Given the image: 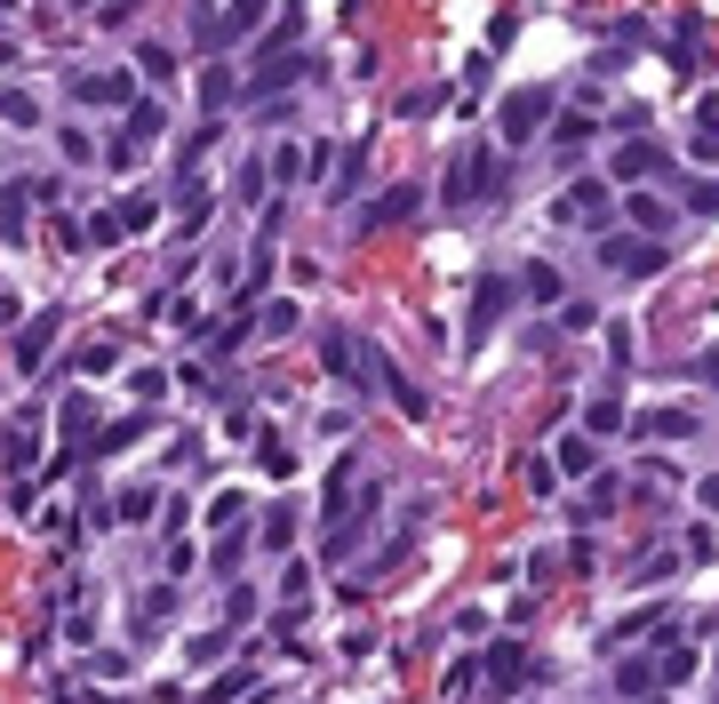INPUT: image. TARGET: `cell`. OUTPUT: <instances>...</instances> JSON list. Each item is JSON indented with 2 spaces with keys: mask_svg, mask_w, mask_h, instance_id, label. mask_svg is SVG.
<instances>
[{
  "mask_svg": "<svg viewBox=\"0 0 719 704\" xmlns=\"http://www.w3.org/2000/svg\"><path fill=\"white\" fill-rule=\"evenodd\" d=\"M256 617V592L249 585H224V624H249Z\"/></svg>",
  "mask_w": 719,
  "mask_h": 704,
  "instance_id": "obj_29",
  "label": "cell"
},
{
  "mask_svg": "<svg viewBox=\"0 0 719 704\" xmlns=\"http://www.w3.org/2000/svg\"><path fill=\"white\" fill-rule=\"evenodd\" d=\"M543 120H552V96H543V88H520V96H504V113H496L504 145H528Z\"/></svg>",
  "mask_w": 719,
  "mask_h": 704,
  "instance_id": "obj_6",
  "label": "cell"
},
{
  "mask_svg": "<svg viewBox=\"0 0 719 704\" xmlns=\"http://www.w3.org/2000/svg\"><path fill=\"white\" fill-rule=\"evenodd\" d=\"M639 704H664V696H639Z\"/></svg>",
  "mask_w": 719,
  "mask_h": 704,
  "instance_id": "obj_47",
  "label": "cell"
},
{
  "mask_svg": "<svg viewBox=\"0 0 719 704\" xmlns=\"http://www.w3.org/2000/svg\"><path fill=\"white\" fill-rule=\"evenodd\" d=\"M0 120H9V128H41V105H32L24 88H0Z\"/></svg>",
  "mask_w": 719,
  "mask_h": 704,
  "instance_id": "obj_22",
  "label": "cell"
},
{
  "mask_svg": "<svg viewBox=\"0 0 719 704\" xmlns=\"http://www.w3.org/2000/svg\"><path fill=\"white\" fill-rule=\"evenodd\" d=\"M64 337V313L49 305V313H32L24 328H17V368H24V377H41V360H49V345Z\"/></svg>",
  "mask_w": 719,
  "mask_h": 704,
  "instance_id": "obj_7",
  "label": "cell"
},
{
  "mask_svg": "<svg viewBox=\"0 0 719 704\" xmlns=\"http://www.w3.org/2000/svg\"><path fill=\"white\" fill-rule=\"evenodd\" d=\"M560 288H568V281L552 273V264H528V296H543V305H552V296H560Z\"/></svg>",
  "mask_w": 719,
  "mask_h": 704,
  "instance_id": "obj_31",
  "label": "cell"
},
{
  "mask_svg": "<svg viewBox=\"0 0 719 704\" xmlns=\"http://www.w3.org/2000/svg\"><path fill=\"white\" fill-rule=\"evenodd\" d=\"M688 377H704V385L719 392V353H696V360H688Z\"/></svg>",
  "mask_w": 719,
  "mask_h": 704,
  "instance_id": "obj_44",
  "label": "cell"
},
{
  "mask_svg": "<svg viewBox=\"0 0 719 704\" xmlns=\"http://www.w3.org/2000/svg\"><path fill=\"white\" fill-rule=\"evenodd\" d=\"M679 200H688V217H719V177H696Z\"/></svg>",
  "mask_w": 719,
  "mask_h": 704,
  "instance_id": "obj_25",
  "label": "cell"
},
{
  "mask_svg": "<svg viewBox=\"0 0 719 704\" xmlns=\"http://www.w3.org/2000/svg\"><path fill=\"white\" fill-rule=\"evenodd\" d=\"M200 105H209V113L232 105V73H224V64H209V81H200Z\"/></svg>",
  "mask_w": 719,
  "mask_h": 704,
  "instance_id": "obj_27",
  "label": "cell"
},
{
  "mask_svg": "<svg viewBox=\"0 0 719 704\" xmlns=\"http://www.w3.org/2000/svg\"><path fill=\"white\" fill-rule=\"evenodd\" d=\"M504 185H511V160H504V153H464L456 177H448V200H456V209H472V200H496Z\"/></svg>",
  "mask_w": 719,
  "mask_h": 704,
  "instance_id": "obj_1",
  "label": "cell"
},
{
  "mask_svg": "<svg viewBox=\"0 0 719 704\" xmlns=\"http://www.w3.org/2000/svg\"><path fill=\"white\" fill-rule=\"evenodd\" d=\"M56 704H96V689H64V696H56Z\"/></svg>",
  "mask_w": 719,
  "mask_h": 704,
  "instance_id": "obj_46",
  "label": "cell"
},
{
  "mask_svg": "<svg viewBox=\"0 0 719 704\" xmlns=\"http://www.w3.org/2000/svg\"><path fill=\"white\" fill-rule=\"evenodd\" d=\"M152 217H160V192H128L120 209H113V224H120V241H128V232H145Z\"/></svg>",
  "mask_w": 719,
  "mask_h": 704,
  "instance_id": "obj_17",
  "label": "cell"
},
{
  "mask_svg": "<svg viewBox=\"0 0 719 704\" xmlns=\"http://www.w3.org/2000/svg\"><path fill=\"white\" fill-rule=\"evenodd\" d=\"M656 169H664V153H656V145H624V153H615V177H624V185L656 177Z\"/></svg>",
  "mask_w": 719,
  "mask_h": 704,
  "instance_id": "obj_20",
  "label": "cell"
},
{
  "mask_svg": "<svg viewBox=\"0 0 719 704\" xmlns=\"http://www.w3.org/2000/svg\"><path fill=\"white\" fill-rule=\"evenodd\" d=\"M615 696H624V704L656 696V664H647V656H624V664H615Z\"/></svg>",
  "mask_w": 719,
  "mask_h": 704,
  "instance_id": "obj_15",
  "label": "cell"
},
{
  "mask_svg": "<svg viewBox=\"0 0 719 704\" xmlns=\"http://www.w3.org/2000/svg\"><path fill=\"white\" fill-rule=\"evenodd\" d=\"M160 513V488H128L120 496V521H152Z\"/></svg>",
  "mask_w": 719,
  "mask_h": 704,
  "instance_id": "obj_28",
  "label": "cell"
},
{
  "mask_svg": "<svg viewBox=\"0 0 719 704\" xmlns=\"http://www.w3.org/2000/svg\"><path fill=\"white\" fill-rule=\"evenodd\" d=\"M688 673H696V649H688V641H664V656H656V681H664V689H679Z\"/></svg>",
  "mask_w": 719,
  "mask_h": 704,
  "instance_id": "obj_21",
  "label": "cell"
},
{
  "mask_svg": "<svg viewBox=\"0 0 719 704\" xmlns=\"http://www.w3.org/2000/svg\"><path fill=\"white\" fill-rule=\"evenodd\" d=\"M600 264L615 281H647L664 273V241H639V232H615V241H600Z\"/></svg>",
  "mask_w": 719,
  "mask_h": 704,
  "instance_id": "obj_3",
  "label": "cell"
},
{
  "mask_svg": "<svg viewBox=\"0 0 719 704\" xmlns=\"http://www.w3.org/2000/svg\"><path fill=\"white\" fill-rule=\"evenodd\" d=\"M472 673L488 681V696H511V689H520V673H528V649H520V641H496L488 656L472 664Z\"/></svg>",
  "mask_w": 719,
  "mask_h": 704,
  "instance_id": "obj_10",
  "label": "cell"
},
{
  "mask_svg": "<svg viewBox=\"0 0 719 704\" xmlns=\"http://www.w3.org/2000/svg\"><path fill=\"white\" fill-rule=\"evenodd\" d=\"M73 105H88V113H136L145 96H136V73L105 64V73H81V81H73Z\"/></svg>",
  "mask_w": 719,
  "mask_h": 704,
  "instance_id": "obj_2",
  "label": "cell"
},
{
  "mask_svg": "<svg viewBox=\"0 0 719 704\" xmlns=\"http://www.w3.org/2000/svg\"><path fill=\"white\" fill-rule=\"evenodd\" d=\"M145 424H152V417H120V424L96 432V449H128V441H145Z\"/></svg>",
  "mask_w": 719,
  "mask_h": 704,
  "instance_id": "obj_26",
  "label": "cell"
},
{
  "mask_svg": "<svg viewBox=\"0 0 719 704\" xmlns=\"http://www.w3.org/2000/svg\"><path fill=\"white\" fill-rule=\"evenodd\" d=\"M632 417H624V400H615V392H600L592 400V409H584V441H600V432H624Z\"/></svg>",
  "mask_w": 719,
  "mask_h": 704,
  "instance_id": "obj_18",
  "label": "cell"
},
{
  "mask_svg": "<svg viewBox=\"0 0 719 704\" xmlns=\"http://www.w3.org/2000/svg\"><path fill=\"white\" fill-rule=\"evenodd\" d=\"M639 432H647V441H688L696 417L688 409H639Z\"/></svg>",
  "mask_w": 719,
  "mask_h": 704,
  "instance_id": "obj_14",
  "label": "cell"
},
{
  "mask_svg": "<svg viewBox=\"0 0 719 704\" xmlns=\"http://www.w3.org/2000/svg\"><path fill=\"white\" fill-rule=\"evenodd\" d=\"M224 641H232V624H224V632H200V641H192V664H216Z\"/></svg>",
  "mask_w": 719,
  "mask_h": 704,
  "instance_id": "obj_38",
  "label": "cell"
},
{
  "mask_svg": "<svg viewBox=\"0 0 719 704\" xmlns=\"http://www.w3.org/2000/svg\"><path fill=\"white\" fill-rule=\"evenodd\" d=\"M696 505H704V513H719V473H704V481H696Z\"/></svg>",
  "mask_w": 719,
  "mask_h": 704,
  "instance_id": "obj_45",
  "label": "cell"
},
{
  "mask_svg": "<svg viewBox=\"0 0 719 704\" xmlns=\"http://www.w3.org/2000/svg\"><path fill=\"white\" fill-rule=\"evenodd\" d=\"M232 345H249V321H224V328H209V353H232Z\"/></svg>",
  "mask_w": 719,
  "mask_h": 704,
  "instance_id": "obj_36",
  "label": "cell"
},
{
  "mask_svg": "<svg viewBox=\"0 0 719 704\" xmlns=\"http://www.w3.org/2000/svg\"><path fill=\"white\" fill-rule=\"evenodd\" d=\"M240 689H249V673H224V681H209V704H232Z\"/></svg>",
  "mask_w": 719,
  "mask_h": 704,
  "instance_id": "obj_43",
  "label": "cell"
},
{
  "mask_svg": "<svg viewBox=\"0 0 719 704\" xmlns=\"http://www.w3.org/2000/svg\"><path fill=\"white\" fill-rule=\"evenodd\" d=\"M32 232V185H9L0 192V241H24Z\"/></svg>",
  "mask_w": 719,
  "mask_h": 704,
  "instance_id": "obj_13",
  "label": "cell"
},
{
  "mask_svg": "<svg viewBox=\"0 0 719 704\" xmlns=\"http://www.w3.org/2000/svg\"><path fill=\"white\" fill-rule=\"evenodd\" d=\"M272 177L296 185V177H304V153H296V145H281V153H272Z\"/></svg>",
  "mask_w": 719,
  "mask_h": 704,
  "instance_id": "obj_39",
  "label": "cell"
},
{
  "mask_svg": "<svg viewBox=\"0 0 719 704\" xmlns=\"http://www.w3.org/2000/svg\"><path fill=\"white\" fill-rule=\"evenodd\" d=\"M376 377H384V392L400 400V409H408V417H424V392H416V385H408V377H400V368H392V360H384V368H376Z\"/></svg>",
  "mask_w": 719,
  "mask_h": 704,
  "instance_id": "obj_23",
  "label": "cell"
},
{
  "mask_svg": "<svg viewBox=\"0 0 719 704\" xmlns=\"http://www.w3.org/2000/svg\"><path fill=\"white\" fill-rule=\"evenodd\" d=\"M288 536H296L288 513H264V545H272V553H288Z\"/></svg>",
  "mask_w": 719,
  "mask_h": 704,
  "instance_id": "obj_37",
  "label": "cell"
},
{
  "mask_svg": "<svg viewBox=\"0 0 719 704\" xmlns=\"http://www.w3.org/2000/svg\"><path fill=\"white\" fill-rule=\"evenodd\" d=\"M607 200H615L607 177H575V185L552 200V224H600V217H607Z\"/></svg>",
  "mask_w": 719,
  "mask_h": 704,
  "instance_id": "obj_5",
  "label": "cell"
},
{
  "mask_svg": "<svg viewBox=\"0 0 719 704\" xmlns=\"http://www.w3.org/2000/svg\"><path fill=\"white\" fill-rule=\"evenodd\" d=\"M440 96H448V88H416V96H400V113L424 120V113H440Z\"/></svg>",
  "mask_w": 719,
  "mask_h": 704,
  "instance_id": "obj_34",
  "label": "cell"
},
{
  "mask_svg": "<svg viewBox=\"0 0 719 704\" xmlns=\"http://www.w3.org/2000/svg\"><path fill=\"white\" fill-rule=\"evenodd\" d=\"M88 417H96V409H88V400H81V392H73V400H64V409H56V424H64V432H73V441H81V432H88Z\"/></svg>",
  "mask_w": 719,
  "mask_h": 704,
  "instance_id": "obj_33",
  "label": "cell"
},
{
  "mask_svg": "<svg viewBox=\"0 0 719 704\" xmlns=\"http://www.w3.org/2000/svg\"><path fill=\"white\" fill-rule=\"evenodd\" d=\"M256 17H264V9H200V49L216 56L232 32H240V24H256Z\"/></svg>",
  "mask_w": 719,
  "mask_h": 704,
  "instance_id": "obj_12",
  "label": "cell"
},
{
  "mask_svg": "<svg viewBox=\"0 0 719 704\" xmlns=\"http://www.w3.org/2000/svg\"><path fill=\"white\" fill-rule=\"evenodd\" d=\"M160 128H168V113L145 96V105H136V113L120 120V137H113V153H105V169H136V153H145V145L160 137Z\"/></svg>",
  "mask_w": 719,
  "mask_h": 704,
  "instance_id": "obj_4",
  "label": "cell"
},
{
  "mask_svg": "<svg viewBox=\"0 0 719 704\" xmlns=\"http://www.w3.org/2000/svg\"><path fill=\"white\" fill-rule=\"evenodd\" d=\"M56 145H64V160H73V169H88V160H96V145L81 137V128H64V137H56Z\"/></svg>",
  "mask_w": 719,
  "mask_h": 704,
  "instance_id": "obj_35",
  "label": "cell"
},
{
  "mask_svg": "<svg viewBox=\"0 0 719 704\" xmlns=\"http://www.w3.org/2000/svg\"><path fill=\"white\" fill-rule=\"evenodd\" d=\"M639 632H656V609H632L624 624H615V641H639Z\"/></svg>",
  "mask_w": 719,
  "mask_h": 704,
  "instance_id": "obj_42",
  "label": "cell"
},
{
  "mask_svg": "<svg viewBox=\"0 0 719 704\" xmlns=\"http://www.w3.org/2000/svg\"><path fill=\"white\" fill-rule=\"evenodd\" d=\"M360 177H368V153H352L345 169H336V200H352V185H360Z\"/></svg>",
  "mask_w": 719,
  "mask_h": 704,
  "instance_id": "obj_40",
  "label": "cell"
},
{
  "mask_svg": "<svg viewBox=\"0 0 719 704\" xmlns=\"http://www.w3.org/2000/svg\"><path fill=\"white\" fill-rule=\"evenodd\" d=\"M232 200H264V169H256V160H249V169L232 177Z\"/></svg>",
  "mask_w": 719,
  "mask_h": 704,
  "instance_id": "obj_41",
  "label": "cell"
},
{
  "mask_svg": "<svg viewBox=\"0 0 719 704\" xmlns=\"http://www.w3.org/2000/svg\"><path fill=\"white\" fill-rule=\"evenodd\" d=\"M552 137H560L568 153H575V145H584V137H592V120H584V113H560V120H552Z\"/></svg>",
  "mask_w": 719,
  "mask_h": 704,
  "instance_id": "obj_32",
  "label": "cell"
},
{
  "mask_svg": "<svg viewBox=\"0 0 719 704\" xmlns=\"http://www.w3.org/2000/svg\"><path fill=\"white\" fill-rule=\"evenodd\" d=\"M136 73H145V81H168V73H177V56H168V49H160V41H152V49H145V56H136Z\"/></svg>",
  "mask_w": 719,
  "mask_h": 704,
  "instance_id": "obj_30",
  "label": "cell"
},
{
  "mask_svg": "<svg viewBox=\"0 0 719 704\" xmlns=\"http://www.w3.org/2000/svg\"><path fill=\"white\" fill-rule=\"evenodd\" d=\"M592 464H600V449L584 441V432H568V441H560V473H592Z\"/></svg>",
  "mask_w": 719,
  "mask_h": 704,
  "instance_id": "obj_24",
  "label": "cell"
},
{
  "mask_svg": "<svg viewBox=\"0 0 719 704\" xmlns=\"http://www.w3.org/2000/svg\"><path fill=\"white\" fill-rule=\"evenodd\" d=\"M632 224H639V241H664V232H672V209H664L656 192H632Z\"/></svg>",
  "mask_w": 719,
  "mask_h": 704,
  "instance_id": "obj_16",
  "label": "cell"
},
{
  "mask_svg": "<svg viewBox=\"0 0 719 704\" xmlns=\"http://www.w3.org/2000/svg\"><path fill=\"white\" fill-rule=\"evenodd\" d=\"M424 209V185H392V192H376V200H360V232H384V224H400V217H416Z\"/></svg>",
  "mask_w": 719,
  "mask_h": 704,
  "instance_id": "obj_9",
  "label": "cell"
},
{
  "mask_svg": "<svg viewBox=\"0 0 719 704\" xmlns=\"http://www.w3.org/2000/svg\"><path fill=\"white\" fill-rule=\"evenodd\" d=\"M32 456H41V409H17L9 432H0V464H9V473H32Z\"/></svg>",
  "mask_w": 719,
  "mask_h": 704,
  "instance_id": "obj_8",
  "label": "cell"
},
{
  "mask_svg": "<svg viewBox=\"0 0 719 704\" xmlns=\"http://www.w3.org/2000/svg\"><path fill=\"white\" fill-rule=\"evenodd\" d=\"M504 305H511V281H479V288H472V345L504 321Z\"/></svg>",
  "mask_w": 719,
  "mask_h": 704,
  "instance_id": "obj_11",
  "label": "cell"
},
{
  "mask_svg": "<svg viewBox=\"0 0 719 704\" xmlns=\"http://www.w3.org/2000/svg\"><path fill=\"white\" fill-rule=\"evenodd\" d=\"M288 81H304V56H281V64H256V73H249V96H272V88H288Z\"/></svg>",
  "mask_w": 719,
  "mask_h": 704,
  "instance_id": "obj_19",
  "label": "cell"
}]
</instances>
